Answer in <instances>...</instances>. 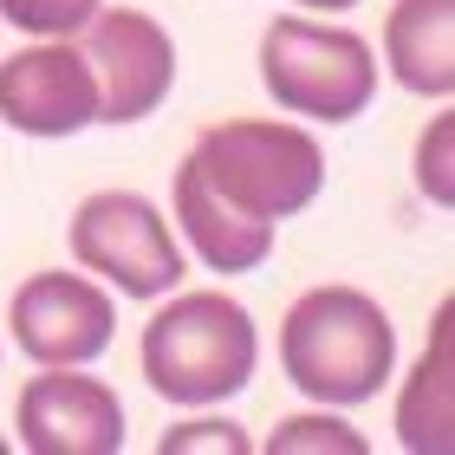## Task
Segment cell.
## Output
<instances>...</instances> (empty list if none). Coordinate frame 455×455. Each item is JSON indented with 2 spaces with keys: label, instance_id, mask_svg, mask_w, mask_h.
<instances>
[{
  "label": "cell",
  "instance_id": "1",
  "mask_svg": "<svg viewBox=\"0 0 455 455\" xmlns=\"http://www.w3.org/2000/svg\"><path fill=\"white\" fill-rule=\"evenodd\" d=\"M397 364V325L358 286H313L280 319V371L325 410L371 403Z\"/></svg>",
  "mask_w": 455,
  "mask_h": 455
},
{
  "label": "cell",
  "instance_id": "2",
  "mask_svg": "<svg viewBox=\"0 0 455 455\" xmlns=\"http://www.w3.org/2000/svg\"><path fill=\"white\" fill-rule=\"evenodd\" d=\"M137 358L163 403L202 410V403H221L254 384L260 332H254V313L228 293H176L143 325Z\"/></svg>",
  "mask_w": 455,
  "mask_h": 455
},
{
  "label": "cell",
  "instance_id": "3",
  "mask_svg": "<svg viewBox=\"0 0 455 455\" xmlns=\"http://www.w3.org/2000/svg\"><path fill=\"white\" fill-rule=\"evenodd\" d=\"M189 170L209 182L228 209L254 215V221H286L299 209H313L325 189V156L313 131L274 117H221L189 143Z\"/></svg>",
  "mask_w": 455,
  "mask_h": 455
},
{
  "label": "cell",
  "instance_id": "4",
  "mask_svg": "<svg viewBox=\"0 0 455 455\" xmlns=\"http://www.w3.org/2000/svg\"><path fill=\"white\" fill-rule=\"evenodd\" d=\"M260 85L280 111L313 124H351L378 98V52L351 27L286 13L260 33Z\"/></svg>",
  "mask_w": 455,
  "mask_h": 455
},
{
  "label": "cell",
  "instance_id": "5",
  "mask_svg": "<svg viewBox=\"0 0 455 455\" xmlns=\"http://www.w3.org/2000/svg\"><path fill=\"white\" fill-rule=\"evenodd\" d=\"M72 260L117 286L124 299H163L182 286V247L170 215L137 189H98L72 209Z\"/></svg>",
  "mask_w": 455,
  "mask_h": 455
},
{
  "label": "cell",
  "instance_id": "6",
  "mask_svg": "<svg viewBox=\"0 0 455 455\" xmlns=\"http://www.w3.org/2000/svg\"><path fill=\"white\" fill-rule=\"evenodd\" d=\"M98 85V124H143L176 85V39L143 7H98L72 33Z\"/></svg>",
  "mask_w": 455,
  "mask_h": 455
},
{
  "label": "cell",
  "instance_id": "7",
  "mask_svg": "<svg viewBox=\"0 0 455 455\" xmlns=\"http://www.w3.org/2000/svg\"><path fill=\"white\" fill-rule=\"evenodd\" d=\"M7 325H13V345L33 364H92L111 351L117 306L85 274H33V280H20Z\"/></svg>",
  "mask_w": 455,
  "mask_h": 455
},
{
  "label": "cell",
  "instance_id": "8",
  "mask_svg": "<svg viewBox=\"0 0 455 455\" xmlns=\"http://www.w3.org/2000/svg\"><path fill=\"white\" fill-rule=\"evenodd\" d=\"M13 429L33 455H117L124 449V403L85 364H46V378L20 390Z\"/></svg>",
  "mask_w": 455,
  "mask_h": 455
},
{
  "label": "cell",
  "instance_id": "9",
  "mask_svg": "<svg viewBox=\"0 0 455 455\" xmlns=\"http://www.w3.org/2000/svg\"><path fill=\"white\" fill-rule=\"evenodd\" d=\"M0 117L20 137H78L98 124V85L72 39H39L0 66Z\"/></svg>",
  "mask_w": 455,
  "mask_h": 455
},
{
  "label": "cell",
  "instance_id": "10",
  "mask_svg": "<svg viewBox=\"0 0 455 455\" xmlns=\"http://www.w3.org/2000/svg\"><path fill=\"white\" fill-rule=\"evenodd\" d=\"M176 228L189 235L196 260L209 267V274H254V267L274 254V221H254V215L228 209L189 163L176 170Z\"/></svg>",
  "mask_w": 455,
  "mask_h": 455
},
{
  "label": "cell",
  "instance_id": "11",
  "mask_svg": "<svg viewBox=\"0 0 455 455\" xmlns=\"http://www.w3.org/2000/svg\"><path fill=\"white\" fill-rule=\"evenodd\" d=\"M384 66L403 92H455V0H397L384 20Z\"/></svg>",
  "mask_w": 455,
  "mask_h": 455
},
{
  "label": "cell",
  "instance_id": "12",
  "mask_svg": "<svg viewBox=\"0 0 455 455\" xmlns=\"http://www.w3.org/2000/svg\"><path fill=\"white\" fill-rule=\"evenodd\" d=\"M397 436H403V449L449 455V306L436 313V339H429L417 378H410L403 403H397Z\"/></svg>",
  "mask_w": 455,
  "mask_h": 455
},
{
  "label": "cell",
  "instance_id": "13",
  "mask_svg": "<svg viewBox=\"0 0 455 455\" xmlns=\"http://www.w3.org/2000/svg\"><path fill=\"white\" fill-rule=\"evenodd\" d=\"M105 0H0V20H13L33 39H72Z\"/></svg>",
  "mask_w": 455,
  "mask_h": 455
},
{
  "label": "cell",
  "instance_id": "14",
  "mask_svg": "<svg viewBox=\"0 0 455 455\" xmlns=\"http://www.w3.org/2000/svg\"><path fill=\"white\" fill-rule=\"evenodd\" d=\"M274 455H293V449H339V455H364V436L358 429H345L339 417H293L274 429Z\"/></svg>",
  "mask_w": 455,
  "mask_h": 455
},
{
  "label": "cell",
  "instance_id": "15",
  "mask_svg": "<svg viewBox=\"0 0 455 455\" xmlns=\"http://www.w3.org/2000/svg\"><path fill=\"white\" fill-rule=\"evenodd\" d=\"M449 137H455V124H449V111L423 131V143H417V189L436 202V209H449L455 202V182H449Z\"/></svg>",
  "mask_w": 455,
  "mask_h": 455
},
{
  "label": "cell",
  "instance_id": "16",
  "mask_svg": "<svg viewBox=\"0 0 455 455\" xmlns=\"http://www.w3.org/2000/svg\"><path fill=\"white\" fill-rule=\"evenodd\" d=\"M163 455H189V449H228V455H247V436H241V423H182L170 429V436L156 443Z\"/></svg>",
  "mask_w": 455,
  "mask_h": 455
},
{
  "label": "cell",
  "instance_id": "17",
  "mask_svg": "<svg viewBox=\"0 0 455 455\" xmlns=\"http://www.w3.org/2000/svg\"><path fill=\"white\" fill-rule=\"evenodd\" d=\"M293 7H313V13H345V7H358V0H293Z\"/></svg>",
  "mask_w": 455,
  "mask_h": 455
}]
</instances>
